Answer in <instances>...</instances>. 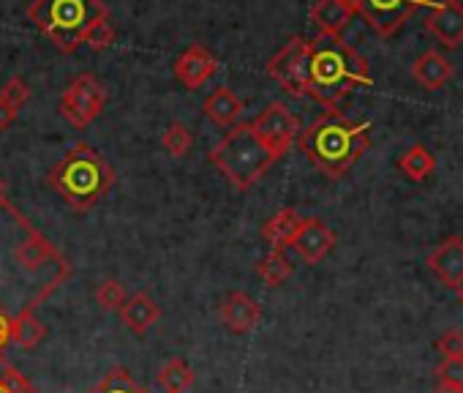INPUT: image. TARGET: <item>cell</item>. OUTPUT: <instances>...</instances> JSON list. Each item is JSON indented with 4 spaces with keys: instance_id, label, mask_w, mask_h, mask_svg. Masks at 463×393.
<instances>
[{
    "instance_id": "20",
    "label": "cell",
    "mask_w": 463,
    "mask_h": 393,
    "mask_svg": "<svg viewBox=\"0 0 463 393\" xmlns=\"http://www.w3.org/2000/svg\"><path fill=\"white\" fill-rule=\"evenodd\" d=\"M300 225H303V216H300L295 208H281L279 214H273V216L265 222L262 238L270 244V249L287 252V249L292 246V241H295V235H298V230H300Z\"/></svg>"
},
{
    "instance_id": "9",
    "label": "cell",
    "mask_w": 463,
    "mask_h": 393,
    "mask_svg": "<svg viewBox=\"0 0 463 393\" xmlns=\"http://www.w3.org/2000/svg\"><path fill=\"white\" fill-rule=\"evenodd\" d=\"M251 129L254 134L262 139V145L276 156V161L281 156L289 153V148L298 142L300 137V120L295 118L292 110H287V104L281 101H273L268 104L254 120H251Z\"/></svg>"
},
{
    "instance_id": "15",
    "label": "cell",
    "mask_w": 463,
    "mask_h": 393,
    "mask_svg": "<svg viewBox=\"0 0 463 393\" xmlns=\"http://www.w3.org/2000/svg\"><path fill=\"white\" fill-rule=\"evenodd\" d=\"M428 268L444 287L458 290L463 284V238L449 235L447 241H441L428 254Z\"/></svg>"
},
{
    "instance_id": "30",
    "label": "cell",
    "mask_w": 463,
    "mask_h": 393,
    "mask_svg": "<svg viewBox=\"0 0 463 393\" xmlns=\"http://www.w3.org/2000/svg\"><path fill=\"white\" fill-rule=\"evenodd\" d=\"M112 42H115V28H112L109 17H107V20H99V23L88 31V36H85V44H88L90 50H96V53L107 50Z\"/></svg>"
},
{
    "instance_id": "16",
    "label": "cell",
    "mask_w": 463,
    "mask_h": 393,
    "mask_svg": "<svg viewBox=\"0 0 463 393\" xmlns=\"http://www.w3.org/2000/svg\"><path fill=\"white\" fill-rule=\"evenodd\" d=\"M58 287L55 284H50V287H44L17 317H12V344H17V347H23V350H36L44 339H47V328H44V322L36 317V306L42 303V301H47L52 292H55Z\"/></svg>"
},
{
    "instance_id": "3",
    "label": "cell",
    "mask_w": 463,
    "mask_h": 393,
    "mask_svg": "<svg viewBox=\"0 0 463 393\" xmlns=\"http://www.w3.org/2000/svg\"><path fill=\"white\" fill-rule=\"evenodd\" d=\"M47 183L61 194V200L85 214L101 203V196L115 186V169L107 158L85 142H77L47 172Z\"/></svg>"
},
{
    "instance_id": "29",
    "label": "cell",
    "mask_w": 463,
    "mask_h": 393,
    "mask_svg": "<svg viewBox=\"0 0 463 393\" xmlns=\"http://www.w3.org/2000/svg\"><path fill=\"white\" fill-rule=\"evenodd\" d=\"M31 99V88L23 77H9L6 85L0 88V101H6L9 107H14L20 112V107Z\"/></svg>"
},
{
    "instance_id": "37",
    "label": "cell",
    "mask_w": 463,
    "mask_h": 393,
    "mask_svg": "<svg viewBox=\"0 0 463 393\" xmlns=\"http://www.w3.org/2000/svg\"><path fill=\"white\" fill-rule=\"evenodd\" d=\"M455 292H458V298H460V303H463V284H460V287H458Z\"/></svg>"
},
{
    "instance_id": "14",
    "label": "cell",
    "mask_w": 463,
    "mask_h": 393,
    "mask_svg": "<svg viewBox=\"0 0 463 393\" xmlns=\"http://www.w3.org/2000/svg\"><path fill=\"white\" fill-rule=\"evenodd\" d=\"M215 72H218V61L202 44H191L175 63V77L188 91H199L202 85H207L215 77Z\"/></svg>"
},
{
    "instance_id": "21",
    "label": "cell",
    "mask_w": 463,
    "mask_h": 393,
    "mask_svg": "<svg viewBox=\"0 0 463 393\" xmlns=\"http://www.w3.org/2000/svg\"><path fill=\"white\" fill-rule=\"evenodd\" d=\"M204 115L215 123V126H235L238 118L243 115V101L235 96V91L229 88H215L204 104H202Z\"/></svg>"
},
{
    "instance_id": "6",
    "label": "cell",
    "mask_w": 463,
    "mask_h": 393,
    "mask_svg": "<svg viewBox=\"0 0 463 393\" xmlns=\"http://www.w3.org/2000/svg\"><path fill=\"white\" fill-rule=\"evenodd\" d=\"M436 0H349L354 14H360L379 36H395L420 9H433Z\"/></svg>"
},
{
    "instance_id": "36",
    "label": "cell",
    "mask_w": 463,
    "mask_h": 393,
    "mask_svg": "<svg viewBox=\"0 0 463 393\" xmlns=\"http://www.w3.org/2000/svg\"><path fill=\"white\" fill-rule=\"evenodd\" d=\"M9 200H6V183H4V177H0V208H4Z\"/></svg>"
},
{
    "instance_id": "26",
    "label": "cell",
    "mask_w": 463,
    "mask_h": 393,
    "mask_svg": "<svg viewBox=\"0 0 463 393\" xmlns=\"http://www.w3.org/2000/svg\"><path fill=\"white\" fill-rule=\"evenodd\" d=\"M161 145H164V150L172 158H183L191 150V145H194L188 126L185 123H169L166 131H164V137H161Z\"/></svg>"
},
{
    "instance_id": "4",
    "label": "cell",
    "mask_w": 463,
    "mask_h": 393,
    "mask_svg": "<svg viewBox=\"0 0 463 393\" xmlns=\"http://www.w3.org/2000/svg\"><path fill=\"white\" fill-rule=\"evenodd\" d=\"M107 17L109 9L104 0H36L28 9V20L61 53H77L88 31Z\"/></svg>"
},
{
    "instance_id": "27",
    "label": "cell",
    "mask_w": 463,
    "mask_h": 393,
    "mask_svg": "<svg viewBox=\"0 0 463 393\" xmlns=\"http://www.w3.org/2000/svg\"><path fill=\"white\" fill-rule=\"evenodd\" d=\"M0 393H42V390L4 358L0 360Z\"/></svg>"
},
{
    "instance_id": "33",
    "label": "cell",
    "mask_w": 463,
    "mask_h": 393,
    "mask_svg": "<svg viewBox=\"0 0 463 393\" xmlns=\"http://www.w3.org/2000/svg\"><path fill=\"white\" fill-rule=\"evenodd\" d=\"M9 344H12V317L6 314L4 303H0V360H4V352Z\"/></svg>"
},
{
    "instance_id": "19",
    "label": "cell",
    "mask_w": 463,
    "mask_h": 393,
    "mask_svg": "<svg viewBox=\"0 0 463 393\" xmlns=\"http://www.w3.org/2000/svg\"><path fill=\"white\" fill-rule=\"evenodd\" d=\"M411 77H414L422 88L439 91V88H444V85L452 80V63H449L441 53L428 50V53H422V55L411 63Z\"/></svg>"
},
{
    "instance_id": "17",
    "label": "cell",
    "mask_w": 463,
    "mask_h": 393,
    "mask_svg": "<svg viewBox=\"0 0 463 393\" xmlns=\"http://www.w3.org/2000/svg\"><path fill=\"white\" fill-rule=\"evenodd\" d=\"M118 314H120V322H123L131 333L142 336V333H147V331L158 322L161 306H158L147 292H137V295L126 298V303L120 306Z\"/></svg>"
},
{
    "instance_id": "10",
    "label": "cell",
    "mask_w": 463,
    "mask_h": 393,
    "mask_svg": "<svg viewBox=\"0 0 463 393\" xmlns=\"http://www.w3.org/2000/svg\"><path fill=\"white\" fill-rule=\"evenodd\" d=\"M14 263L23 271H28V273H36V271L47 268L50 263L58 265V268H71L63 260V254L47 241V235H42L33 225H25V238L17 241V246H14Z\"/></svg>"
},
{
    "instance_id": "13",
    "label": "cell",
    "mask_w": 463,
    "mask_h": 393,
    "mask_svg": "<svg viewBox=\"0 0 463 393\" xmlns=\"http://www.w3.org/2000/svg\"><path fill=\"white\" fill-rule=\"evenodd\" d=\"M218 317L221 322L232 331V333H251L260 320H262V306L249 295V292H241V290H232L221 306H218Z\"/></svg>"
},
{
    "instance_id": "18",
    "label": "cell",
    "mask_w": 463,
    "mask_h": 393,
    "mask_svg": "<svg viewBox=\"0 0 463 393\" xmlns=\"http://www.w3.org/2000/svg\"><path fill=\"white\" fill-rule=\"evenodd\" d=\"M354 9L349 6V0H317L308 12V20L317 25L319 34L327 36H341V31L352 23Z\"/></svg>"
},
{
    "instance_id": "11",
    "label": "cell",
    "mask_w": 463,
    "mask_h": 393,
    "mask_svg": "<svg viewBox=\"0 0 463 393\" xmlns=\"http://www.w3.org/2000/svg\"><path fill=\"white\" fill-rule=\"evenodd\" d=\"M425 31L436 36L444 47L463 44V6L460 0H436L425 17Z\"/></svg>"
},
{
    "instance_id": "5",
    "label": "cell",
    "mask_w": 463,
    "mask_h": 393,
    "mask_svg": "<svg viewBox=\"0 0 463 393\" xmlns=\"http://www.w3.org/2000/svg\"><path fill=\"white\" fill-rule=\"evenodd\" d=\"M210 164L235 188L249 191L276 164V156L262 145L251 123H235L210 150Z\"/></svg>"
},
{
    "instance_id": "2",
    "label": "cell",
    "mask_w": 463,
    "mask_h": 393,
    "mask_svg": "<svg viewBox=\"0 0 463 393\" xmlns=\"http://www.w3.org/2000/svg\"><path fill=\"white\" fill-rule=\"evenodd\" d=\"M371 123H357L341 112H325L308 129H300L298 145L308 161L327 177H344L371 148Z\"/></svg>"
},
{
    "instance_id": "23",
    "label": "cell",
    "mask_w": 463,
    "mask_h": 393,
    "mask_svg": "<svg viewBox=\"0 0 463 393\" xmlns=\"http://www.w3.org/2000/svg\"><path fill=\"white\" fill-rule=\"evenodd\" d=\"M292 271H295V265H292V260L287 257V252H281V249H270V252L262 254L260 263H257V276H260L268 287L284 284V282L292 276Z\"/></svg>"
},
{
    "instance_id": "8",
    "label": "cell",
    "mask_w": 463,
    "mask_h": 393,
    "mask_svg": "<svg viewBox=\"0 0 463 393\" xmlns=\"http://www.w3.org/2000/svg\"><path fill=\"white\" fill-rule=\"evenodd\" d=\"M268 74L295 99L308 96V39L295 36L289 39L270 61Z\"/></svg>"
},
{
    "instance_id": "7",
    "label": "cell",
    "mask_w": 463,
    "mask_h": 393,
    "mask_svg": "<svg viewBox=\"0 0 463 393\" xmlns=\"http://www.w3.org/2000/svg\"><path fill=\"white\" fill-rule=\"evenodd\" d=\"M107 107V88L93 74H80L61 96V115L74 129H88Z\"/></svg>"
},
{
    "instance_id": "32",
    "label": "cell",
    "mask_w": 463,
    "mask_h": 393,
    "mask_svg": "<svg viewBox=\"0 0 463 393\" xmlns=\"http://www.w3.org/2000/svg\"><path fill=\"white\" fill-rule=\"evenodd\" d=\"M436 377L463 388V358H441V363L436 366Z\"/></svg>"
},
{
    "instance_id": "22",
    "label": "cell",
    "mask_w": 463,
    "mask_h": 393,
    "mask_svg": "<svg viewBox=\"0 0 463 393\" xmlns=\"http://www.w3.org/2000/svg\"><path fill=\"white\" fill-rule=\"evenodd\" d=\"M398 169H401L409 180L420 183V180H425V177L433 175V169H436V156H433L425 145L414 142V145L398 158Z\"/></svg>"
},
{
    "instance_id": "28",
    "label": "cell",
    "mask_w": 463,
    "mask_h": 393,
    "mask_svg": "<svg viewBox=\"0 0 463 393\" xmlns=\"http://www.w3.org/2000/svg\"><path fill=\"white\" fill-rule=\"evenodd\" d=\"M126 290H123V284L120 282H115V279H107V282H101L99 287H96V303L104 309V312H120V306L126 303Z\"/></svg>"
},
{
    "instance_id": "12",
    "label": "cell",
    "mask_w": 463,
    "mask_h": 393,
    "mask_svg": "<svg viewBox=\"0 0 463 393\" xmlns=\"http://www.w3.org/2000/svg\"><path fill=\"white\" fill-rule=\"evenodd\" d=\"M335 246V233L322 219H303L292 249L306 265H319Z\"/></svg>"
},
{
    "instance_id": "31",
    "label": "cell",
    "mask_w": 463,
    "mask_h": 393,
    "mask_svg": "<svg viewBox=\"0 0 463 393\" xmlns=\"http://www.w3.org/2000/svg\"><path fill=\"white\" fill-rule=\"evenodd\" d=\"M436 350L441 352V358H463V331H444L436 339Z\"/></svg>"
},
{
    "instance_id": "25",
    "label": "cell",
    "mask_w": 463,
    "mask_h": 393,
    "mask_svg": "<svg viewBox=\"0 0 463 393\" xmlns=\"http://www.w3.org/2000/svg\"><path fill=\"white\" fill-rule=\"evenodd\" d=\"M88 393H147V390L139 388V385L134 382V377H131L123 366H115V369H109L107 377H104L99 385H93Z\"/></svg>"
},
{
    "instance_id": "34",
    "label": "cell",
    "mask_w": 463,
    "mask_h": 393,
    "mask_svg": "<svg viewBox=\"0 0 463 393\" xmlns=\"http://www.w3.org/2000/svg\"><path fill=\"white\" fill-rule=\"evenodd\" d=\"M17 110L14 107H9L6 101H0V131H6L14 120H17Z\"/></svg>"
},
{
    "instance_id": "24",
    "label": "cell",
    "mask_w": 463,
    "mask_h": 393,
    "mask_svg": "<svg viewBox=\"0 0 463 393\" xmlns=\"http://www.w3.org/2000/svg\"><path fill=\"white\" fill-rule=\"evenodd\" d=\"M158 385L166 393H185L194 385V371L183 358H169L158 371Z\"/></svg>"
},
{
    "instance_id": "35",
    "label": "cell",
    "mask_w": 463,
    "mask_h": 393,
    "mask_svg": "<svg viewBox=\"0 0 463 393\" xmlns=\"http://www.w3.org/2000/svg\"><path fill=\"white\" fill-rule=\"evenodd\" d=\"M436 393H463V388L455 385V382H447V379H439L436 377Z\"/></svg>"
},
{
    "instance_id": "1",
    "label": "cell",
    "mask_w": 463,
    "mask_h": 393,
    "mask_svg": "<svg viewBox=\"0 0 463 393\" xmlns=\"http://www.w3.org/2000/svg\"><path fill=\"white\" fill-rule=\"evenodd\" d=\"M360 85H371L368 61L341 36L317 34L308 42V96L327 112H338L341 101Z\"/></svg>"
}]
</instances>
